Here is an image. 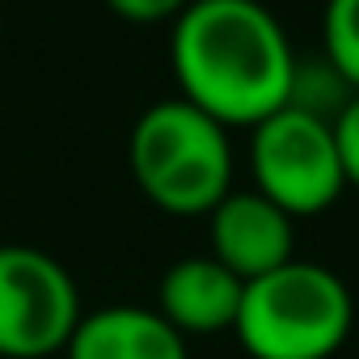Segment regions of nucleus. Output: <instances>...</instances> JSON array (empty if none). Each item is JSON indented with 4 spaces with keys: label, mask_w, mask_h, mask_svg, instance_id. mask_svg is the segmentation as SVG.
Here are the masks:
<instances>
[{
    "label": "nucleus",
    "mask_w": 359,
    "mask_h": 359,
    "mask_svg": "<svg viewBox=\"0 0 359 359\" xmlns=\"http://www.w3.org/2000/svg\"><path fill=\"white\" fill-rule=\"evenodd\" d=\"M169 60L177 97L220 127H258L292 102L296 51L262 0H195L173 22Z\"/></svg>",
    "instance_id": "nucleus-1"
},
{
    "label": "nucleus",
    "mask_w": 359,
    "mask_h": 359,
    "mask_svg": "<svg viewBox=\"0 0 359 359\" xmlns=\"http://www.w3.org/2000/svg\"><path fill=\"white\" fill-rule=\"evenodd\" d=\"M127 165L144 199L169 216H212L233 191L229 127L187 97L156 102L135 118Z\"/></svg>",
    "instance_id": "nucleus-2"
},
{
    "label": "nucleus",
    "mask_w": 359,
    "mask_h": 359,
    "mask_svg": "<svg viewBox=\"0 0 359 359\" xmlns=\"http://www.w3.org/2000/svg\"><path fill=\"white\" fill-rule=\"evenodd\" d=\"M351 287L330 266L292 258L245 283L233 330L254 359H330L351 338Z\"/></svg>",
    "instance_id": "nucleus-3"
},
{
    "label": "nucleus",
    "mask_w": 359,
    "mask_h": 359,
    "mask_svg": "<svg viewBox=\"0 0 359 359\" xmlns=\"http://www.w3.org/2000/svg\"><path fill=\"white\" fill-rule=\"evenodd\" d=\"M250 173L254 191L283 208L292 220L321 216L346 191L334 123L300 106H283L250 131Z\"/></svg>",
    "instance_id": "nucleus-4"
},
{
    "label": "nucleus",
    "mask_w": 359,
    "mask_h": 359,
    "mask_svg": "<svg viewBox=\"0 0 359 359\" xmlns=\"http://www.w3.org/2000/svg\"><path fill=\"white\" fill-rule=\"evenodd\" d=\"M68 266L34 245H0V359L64 355L81 325Z\"/></svg>",
    "instance_id": "nucleus-5"
},
{
    "label": "nucleus",
    "mask_w": 359,
    "mask_h": 359,
    "mask_svg": "<svg viewBox=\"0 0 359 359\" xmlns=\"http://www.w3.org/2000/svg\"><path fill=\"white\" fill-rule=\"evenodd\" d=\"M208 229H212V258L224 262L241 283H254L296 258L292 216L258 191H229L208 216Z\"/></svg>",
    "instance_id": "nucleus-6"
},
{
    "label": "nucleus",
    "mask_w": 359,
    "mask_h": 359,
    "mask_svg": "<svg viewBox=\"0 0 359 359\" xmlns=\"http://www.w3.org/2000/svg\"><path fill=\"white\" fill-rule=\"evenodd\" d=\"M241 296H245V283L224 262H216L212 254L208 258L195 254V258L173 262L161 275L152 309L182 338L187 334H220V330L237 325Z\"/></svg>",
    "instance_id": "nucleus-7"
},
{
    "label": "nucleus",
    "mask_w": 359,
    "mask_h": 359,
    "mask_svg": "<svg viewBox=\"0 0 359 359\" xmlns=\"http://www.w3.org/2000/svg\"><path fill=\"white\" fill-rule=\"evenodd\" d=\"M64 355L68 359H191L187 338L156 309H140V304H106L97 313H85Z\"/></svg>",
    "instance_id": "nucleus-8"
},
{
    "label": "nucleus",
    "mask_w": 359,
    "mask_h": 359,
    "mask_svg": "<svg viewBox=\"0 0 359 359\" xmlns=\"http://www.w3.org/2000/svg\"><path fill=\"white\" fill-rule=\"evenodd\" d=\"M325 60L346 89L359 93V0H325L321 13Z\"/></svg>",
    "instance_id": "nucleus-9"
},
{
    "label": "nucleus",
    "mask_w": 359,
    "mask_h": 359,
    "mask_svg": "<svg viewBox=\"0 0 359 359\" xmlns=\"http://www.w3.org/2000/svg\"><path fill=\"white\" fill-rule=\"evenodd\" d=\"M334 140H338V161L346 173V187L359 191V93H351V102L334 118Z\"/></svg>",
    "instance_id": "nucleus-10"
},
{
    "label": "nucleus",
    "mask_w": 359,
    "mask_h": 359,
    "mask_svg": "<svg viewBox=\"0 0 359 359\" xmlns=\"http://www.w3.org/2000/svg\"><path fill=\"white\" fill-rule=\"evenodd\" d=\"M110 13H118L123 22L135 26H156V22H177L195 0H106Z\"/></svg>",
    "instance_id": "nucleus-11"
}]
</instances>
